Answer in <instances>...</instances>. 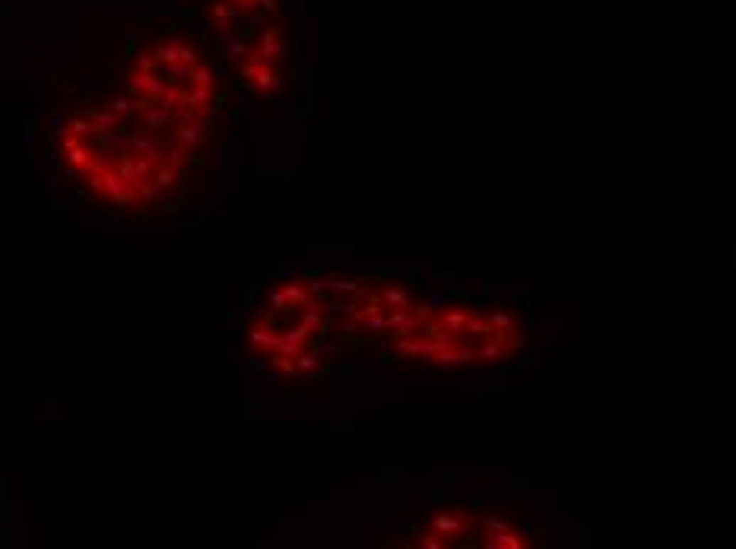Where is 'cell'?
I'll return each mask as SVG.
<instances>
[{"label":"cell","mask_w":736,"mask_h":549,"mask_svg":"<svg viewBox=\"0 0 736 549\" xmlns=\"http://www.w3.org/2000/svg\"><path fill=\"white\" fill-rule=\"evenodd\" d=\"M54 146L67 175L114 210H153L184 187L190 153L149 127L124 102L83 108L64 118Z\"/></svg>","instance_id":"cell-1"},{"label":"cell","mask_w":736,"mask_h":549,"mask_svg":"<svg viewBox=\"0 0 736 549\" xmlns=\"http://www.w3.org/2000/svg\"><path fill=\"white\" fill-rule=\"evenodd\" d=\"M118 99L149 127L194 156L213 134L220 80L194 45L159 42L134 60Z\"/></svg>","instance_id":"cell-2"}]
</instances>
